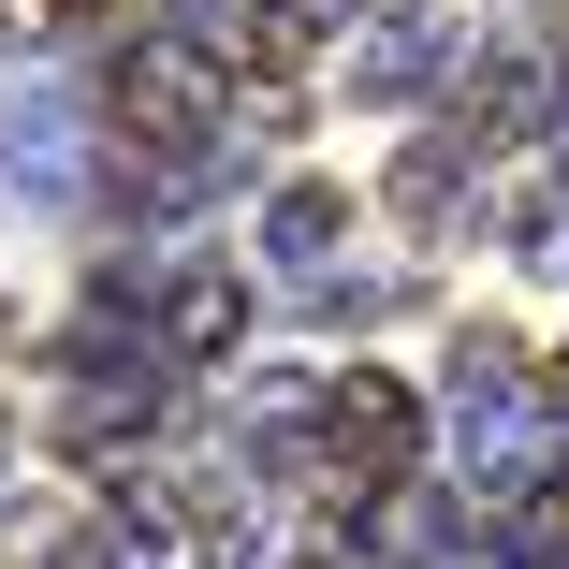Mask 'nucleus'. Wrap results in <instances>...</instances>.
Listing matches in <instances>:
<instances>
[{"instance_id": "nucleus-3", "label": "nucleus", "mask_w": 569, "mask_h": 569, "mask_svg": "<svg viewBox=\"0 0 569 569\" xmlns=\"http://www.w3.org/2000/svg\"><path fill=\"white\" fill-rule=\"evenodd\" d=\"M234 336H249V278H234V263H176V278H161V351H176V366H219Z\"/></svg>"}, {"instance_id": "nucleus-12", "label": "nucleus", "mask_w": 569, "mask_h": 569, "mask_svg": "<svg viewBox=\"0 0 569 569\" xmlns=\"http://www.w3.org/2000/svg\"><path fill=\"white\" fill-rule=\"evenodd\" d=\"M540 395H555V423H569V351H555V380H540Z\"/></svg>"}, {"instance_id": "nucleus-8", "label": "nucleus", "mask_w": 569, "mask_h": 569, "mask_svg": "<svg viewBox=\"0 0 569 569\" xmlns=\"http://www.w3.org/2000/svg\"><path fill=\"white\" fill-rule=\"evenodd\" d=\"M468 190H482V147H468V132H423V147L395 161V219H423V234H438Z\"/></svg>"}, {"instance_id": "nucleus-4", "label": "nucleus", "mask_w": 569, "mask_h": 569, "mask_svg": "<svg viewBox=\"0 0 569 569\" xmlns=\"http://www.w3.org/2000/svg\"><path fill=\"white\" fill-rule=\"evenodd\" d=\"M366 555H395V569H468V511L423 497V482H395V497L366 511Z\"/></svg>"}, {"instance_id": "nucleus-9", "label": "nucleus", "mask_w": 569, "mask_h": 569, "mask_svg": "<svg viewBox=\"0 0 569 569\" xmlns=\"http://www.w3.org/2000/svg\"><path fill=\"white\" fill-rule=\"evenodd\" d=\"M336 234H351V190H321V176H292V190L263 204V249H278L292 278H321V249H336Z\"/></svg>"}, {"instance_id": "nucleus-11", "label": "nucleus", "mask_w": 569, "mask_h": 569, "mask_svg": "<svg viewBox=\"0 0 569 569\" xmlns=\"http://www.w3.org/2000/svg\"><path fill=\"white\" fill-rule=\"evenodd\" d=\"M292 292H307V321H395V278H336V263H321V278H292Z\"/></svg>"}, {"instance_id": "nucleus-2", "label": "nucleus", "mask_w": 569, "mask_h": 569, "mask_svg": "<svg viewBox=\"0 0 569 569\" xmlns=\"http://www.w3.org/2000/svg\"><path fill=\"white\" fill-rule=\"evenodd\" d=\"M438 409H452V452H468V497L482 511H526V497L569 482V452H555L569 423H555V395H540V366L511 351V336H452Z\"/></svg>"}, {"instance_id": "nucleus-7", "label": "nucleus", "mask_w": 569, "mask_h": 569, "mask_svg": "<svg viewBox=\"0 0 569 569\" xmlns=\"http://www.w3.org/2000/svg\"><path fill=\"white\" fill-rule=\"evenodd\" d=\"M0 176H16V190H73V176H88V161H73V102H59V88H30L16 118H0Z\"/></svg>"}, {"instance_id": "nucleus-10", "label": "nucleus", "mask_w": 569, "mask_h": 569, "mask_svg": "<svg viewBox=\"0 0 569 569\" xmlns=\"http://www.w3.org/2000/svg\"><path fill=\"white\" fill-rule=\"evenodd\" d=\"M497 234H511L526 278H569V176H526V190L497 204Z\"/></svg>"}, {"instance_id": "nucleus-6", "label": "nucleus", "mask_w": 569, "mask_h": 569, "mask_svg": "<svg viewBox=\"0 0 569 569\" xmlns=\"http://www.w3.org/2000/svg\"><path fill=\"white\" fill-rule=\"evenodd\" d=\"M438 59H452V16H438V0H395V16L366 30V102H409Z\"/></svg>"}, {"instance_id": "nucleus-5", "label": "nucleus", "mask_w": 569, "mask_h": 569, "mask_svg": "<svg viewBox=\"0 0 569 569\" xmlns=\"http://www.w3.org/2000/svg\"><path fill=\"white\" fill-rule=\"evenodd\" d=\"M526 118H540V73H526L511 44L452 59V132H468V147H497V132H526Z\"/></svg>"}, {"instance_id": "nucleus-1", "label": "nucleus", "mask_w": 569, "mask_h": 569, "mask_svg": "<svg viewBox=\"0 0 569 569\" xmlns=\"http://www.w3.org/2000/svg\"><path fill=\"white\" fill-rule=\"evenodd\" d=\"M249 438H263V468L292 497H336V511H380L409 468H423V395L380 380V366H336L321 395H249Z\"/></svg>"}, {"instance_id": "nucleus-13", "label": "nucleus", "mask_w": 569, "mask_h": 569, "mask_svg": "<svg viewBox=\"0 0 569 569\" xmlns=\"http://www.w3.org/2000/svg\"><path fill=\"white\" fill-rule=\"evenodd\" d=\"M555 132H569V73H555Z\"/></svg>"}]
</instances>
